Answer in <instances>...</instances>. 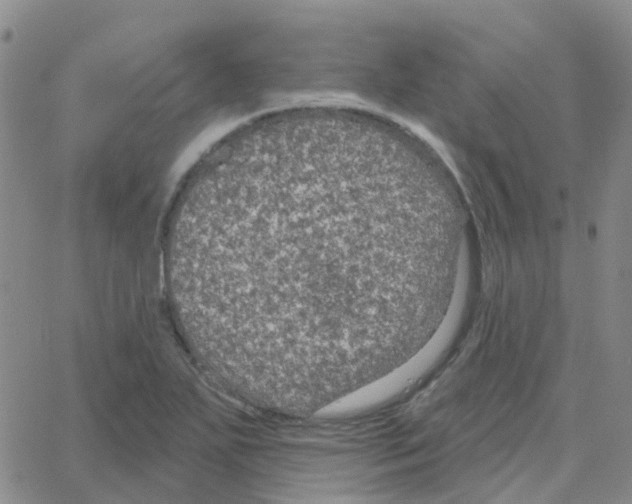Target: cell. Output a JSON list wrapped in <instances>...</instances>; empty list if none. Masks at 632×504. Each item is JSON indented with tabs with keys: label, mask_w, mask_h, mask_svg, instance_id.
<instances>
[{
	"label": "cell",
	"mask_w": 632,
	"mask_h": 504,
	"mask_svg": "<svg viewBox=\"0 0 632 504\" xmlns=\"http://www.w3.org/2000/svg\"><path fill=\"white\" fill-rule=\"evenodd\" d=\"M362 208L312 194L221 223L217 302L237 346L266 375L336 378L377 352V285L357 260Z\"/></svg>",
	"instance_id": "cell-1"
}]
</instances>
